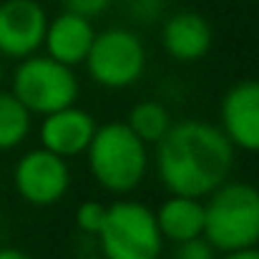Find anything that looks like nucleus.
I'll list each match as a JSON object with an SVG mask.
<instances>
[{"instance_id": "nucleus-1", "label": "nucleus", "mask_w": 259, "mask_h": 259, "mask_svg": "<svg viewBox=\"0 0 259 259\" xmlns=\"http://www.w3.org/2000/svg\"><path fill=\"white\" fill-rule=\"evenodd\" d=\"M154 149L156 174L166 191L199 199L229 179L237 156L224 131L206 121H174Z\"/></svg>"}, {"instance_id": "nucleus-2", "label": "nucleus", "mask_w": 259, "mask_h": 259, "mask_svg": "<svg viewBox=\"0 0 259 259\" xmlns=\"http://www.w3.org/2000/svg\"><path fill=\"white\" fill-rule=\"evenodd\" d=\"M88 171L93 181L111 194H131L149 174V146L128 128L126 121H108L96 126L86 149Z\"/></svg>"}, {"instance_id": "nucleus-3", "label": "nucleus", "mask_w": 259, "mask_h": 259, "mask_svg": "<svg viewBox=\"0 0 259 259\" xmlns=\"http://www.w3.org/2000/svg\"><path fill=\"white\" fill-rule=\"evenodd\" d=\"M204 237L222 252L259 247V189L247 181H224L204 196Z\"/></svg>"}, {"instance_id": "nucleus-4", "label": "nucleus", "mask_w": 259, "mask_h": 259, "mask_svg": "<svg viewBox=\"0 0 259 259\" xmlns=\"http://www.w3.org/2000/svg\"><path fill=\"white\" fill-rule=\"evenodd\" d=\"M96 239L103 259H159L166 244L154 209L136 199L106 204V217Z\"/></svg>"}, {"instance_id": "nucleus-5", "label": "nucleus", "mask_w": 259, "mask_h": 259, "mask_svg": "<svg viewBox=\"0 0 259 259\" xmlns=\"http://www.w3.org/2000/svg\"><path fill=\"white\" fill-rule=\"evenodd\" d=\"M10 93L33 113L46 116L78 101L81 83L71 66L53 61L46 53H33L18 61Z\"/></svg>"}, {"instance_id": "nucleus-6", "label": "nucleus", "mask_w": 259, "mask_h": 259, "mask_svg": "<svg viewBox=\"0 0 259 259\" xmlns=\"http://www.w3.org/2000/svg\"><path fill=\"white\" fill-rule=\"evenodd\" d=\"M83 66L101 88L121 91L141 81L146 71V46L131 28H106L96 33Z\"/></svg>"}, {"instance_id": "nucleus-7", "label": "nucleus", "mask_w": 259, "mask_h": 259, "mask_svg": "<svg viewBox=\"0 0 259 259\" xmlns=\"http://www.w3.org/2000/svg\"><path fill=\"white\" fill-rule=\"evenodd\" d=\"M13 184L23 201L33 206H53L63 201L71 189L68 159L43 146L33 149L18 159L13 171Z\"/></svg>"}, {"instance_id": "nucleus-8", "label": "nucleus", "mask_w": 259, "mask_h": 259, "mask_svg": "<svg viewBox=\"0 0 259 259\" xmlns=\"http://www.w3.org/2000/svg\"><path fill=\"white\" fill-rule=\"evenodd\" d=\"M48 13L38 0L0 3V56L23 61L43 48Z\"/></svg>"}, {"instance_id": "nucleus-9", "label": "nucleus", "mask_w": 259, "mask_h": 259, "mask_svg": "<svg viewBox=\"0 0 259 259\" xmlns=\"http://www.w3.org/2000/svg\"><path fill=\"white\" fill-rule=\"evenodd\" d=\"M219 128L237 151L259 154V81L247 78L227 88L219 106Z\"/></svg>"}, {"instance_id": "nucleus-10", "label": "nucleus", "mask_w": 259, "mask_h": 259, "mask_svg": "<svg viewBox=\"0 0 259 259\" xmlns=\"http://www.w3.org/2000/svg\"><path fill=\"white\" fill-rule=\"evenodd\" d=\"M40 118H43L38 128L40 146L63 159L83 156L98 126L86 108H78L76 103L58 108L53 113H46Z\"/></svg>"}, {"instance_id": "nucleus-11", "label": "nucleus", "mask_w": 259, "mask_h": 259, "mask_svg": "<svg viewBox=\"0 0 259 259\" xmlns=\"http://www.w3.org/2000/svg\"><path fill=\"white\" fill-rule=\"evenodd\" d=\"M211 43V23L196 10H176L161 25V48L179 63H196L206 58Z\"/></svg>"}, {"instance_id": "nucleus-12", "label": "nucleus", "mask_w": 259, "mask_h": 259, "mask_svg": "<svg viewBox=\"0 0 259 259\" xmlns=\"http://www.w3.org/2000/svg\"><path fill=\"white\" fill-rule=\"evenodd\" d=\"M96 33L98 30L93 28L91 18L63 10L56 18H48V28H46V35H43L46 56H51L53 61L66 63L71 68L83 66Z\"/></svg>"}, {"instance_id": "nucleus-13", "label": "nucleus", "mask_w": 259, "mask_h": 259, "mask_svg": "<svg viewBox=\"0 0 259 259\" xmlns=\"http://www.w3.org/2000/svg\"><path fill=\"white\" fill-rule=\"evenodd\" d=\"M159 232L164 242H186L194 237H204V199L186 196V194H169L154 211Z\"/></svg>"}, {"instance_id": "nucleus-14", "label": "nucleus", "mask_w": 259, "mask_h": 259, "mask_svg": "<svg viewBox=\"0 0 259 259\" xmlns=\"http://www.w3.org/2000/svg\"><path fill=\"white\" fill-rule=\"evenodd\" d=\"M126 123L146 146H156L174 126V116L161 101L149 98V101H139L131 106Z\"/></svg>"}, {"instance_id": "nucleus-15", "label": "nucleus", "mask_w": 259, "mask_h": 259, "mask_svg": "<svg viewBox=\"0 0 259 259\" xmlns=\"http://www.w3.org/2000/svg\"><path fill=\"white\" fill-rule=\"evenodd\" d=\"M33 126V113L10 93L0 91V151L18 149Z\"/></svg>"}, {"instance_id": "nucleus-16", "label": "nucleus", "mask_w": 259, "mask_h": 259, "mask_svg": "<svg viewBox=\"0 0 259 259\" xmlns=\"http://www.w3.org/2000/svg\"><path fill=\"white\" fill-rule=\"evenodd\" d=\"M103 217H106V204L88 199L83 204H78V209H76V227L83 234L96 237L98 229H101V224H103Z\"/></svg>"}, {"instance_id": "nucleus-17", "label": "nucleus", "mask_w": 259, "mask_h": 259, "mask_svg": "<svg viewBox=\"0 0 259 259\" xmlns=\"http://www.w3.org/2000/svg\"><path fill=\"white\" fill-rule=\"evenodd\" d=\"M219 252L209 244L206 237H194L186 242L174 244V254L171 259H217Z\"/></svg>"}, {"instance_id": "nucleus-18", "label": "nucleus", "mask_w": 259, "mask_h": 259, "mask_svg": "<svg viewBox=\"0 0 259 259\" xmlns=\"http://www.w3.org/2000/svg\"><path fill=\"white\" fill-rule=\"evenodd\" d=\"M63 3V10H71V13H78V15H86V18H98L103 15L113 0H61Z\"/></svg>"}, {"instance_id": "nucleus-19", "label": "nucleus", "mask_w": 259, "mask_h": 259, "mask_svg": "<svg viewBox=\"0 0 259 259\" xmlns=\"http://www.w3.org/2000/svg\"><path fill=\"white\" fill-rule=\"evenodd\" d=\"M126 3H128L131 15L141 23H149V20L159 18L164 5H166V0H126Z\"/></svg>"}, {"instance_id": "nucleus-20", "label": "nucleus", "mask_w": 259, "mask_h": 259, "mask_svg": "<svg viewBox=\"0 0 259 259\" xmlns=\"http://www.w3.org/2000/svg\"><path fill=\"white\" fill-rule=\"evenodd\" d=\"M217 259H259V247H247V249H234V252H222Z\"/></svg>"}, {"instance_id": "nucleus-21", "label": "nucleus", "mask_w": 259, "mask_h": 259, "mask_svg": "<svg viewBox=\"0 0 259 259\" xmlns=\"http://www.w3.org/2000/svg\"><path fill=\"white\" fill-rule=\"evenodd\" d=\"M0 259H33V254L18 247H0Z\"/></svg>"}, {"instance_id": "nucleus-22", "label": "nucleus", "mask_w": 259, "mask_h": 259, "mask_svg": "<svg viewBox=\"0 0 259 259\" xmlns=\"http://www.w3.org/2000/svg\"><path fill=\"white\" fill-rule=\"evenodd\" d=\"M83 259H103V257H83Z\"/></svg>"}]
</instances>
